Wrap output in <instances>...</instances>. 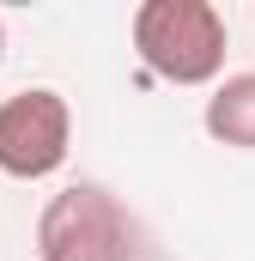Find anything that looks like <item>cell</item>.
<instances>
[{
  "mask_svg": "<svg viewBox=\"0 0 255 261\" xmlns=\"http://www.w3.org/2000/svg\"><path fill=\"white\" fill-rule=\"evenodd\" d=\"M67 152H73V110L61 91L24 85L0 103V176L43 182L67 164Z\"/></svg>",
  "mask_w": 255,
  "mask_h": 261,
  "instance_id": "obj_3",
  "label": "cell"
},
{
  "mask_svg": "<svg viewBox=\"0 0 255 261\" xmlns=\"http://www.w3.org/2000/svg\"><path fill=\"white\" fill-rule=\"evenodd\" d=\"M225 12L213 0H140L134 6V55L164 85H213L225 73Z\"/></svg>",
  "mask_w": 255,
  "mask_h": 261,
  "instance_id": "obj_1",
  "label": "cell"
},
{
  "mask_svg": "<svg viewBox=\"0 0 255 261\" xmlns=\"http://www.w3.org/2000/svg\"><path fill=\"white\" fill-rule=\"evenodd\" d=\"M0 61H6V24H0Z\"/></svg>",
  "mask_w": 255,
  "mask_h": 261,
  "instance_id": "obj_5",
  "label": "cell"
},
{
  "mask_svg": "<svg viewBox=\"0 0 255 261\" xmlns=\"http://www.w3.org/2000/svg\"><path fill=\"white\" fill-rule=\"evenodd\" d=\"M200 128L213 134L219 146L255 152V73H231V79L213 85V97L200 110Z\"/></svg>",
  "mask_w": 255,
  "mask_h": 261,
  "instance_id": "obj_4",
  "label": "cell"
},
{
  "mask_svg": "<svg viewBox=\"0 0 255 261\" xmlns=\"http://www.w3.org/2000/svg\"><path fill=\"white\" fill-rule=\"evenodd\" d=\"M37 255L43 261H128L134 219L104 182H67L37 213Z\"/></svg>",
  "mask_w": 255,
  "mask_h": 261,
  "instance_id": "obj_2",
  "label": "cell"
}]
</instances>
